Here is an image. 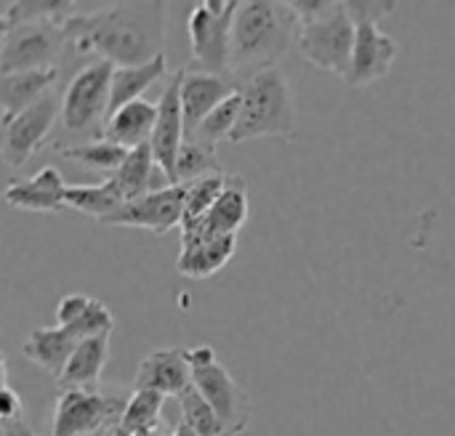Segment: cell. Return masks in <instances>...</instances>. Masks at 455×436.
Instances as JSON below:
<instances>
[{"mask_svg":"<svg viewBox=\"0 0 455 436\" xmlns=\"http://www.w3.org/2000/svg\"><path fill=\"white\" fill-rule=\"evenodd\" d=\"M3 436H37L27 421H13V424H3Z\"/></svg>","mask_w":455,"mask_h":436,"instance_id":"37","label":"cell"},{"mask_svg":"<svg viewBox=\"0 0 455 436\" xmlns=\"http://www.w3.org/2000/svg\"><path fill=\"white\" fill-rule=\"evenodd\" d=\"M240 0H203L192 8L187 32L192 43V67L197 72L229 75L232 67V24ZM232 77V75H229Z\"/></svg>","mask_w":455,"mask_h":436,"instance_id":"5","label":"cell"},{"mask_svg":"<svg viewBox=\"0 0 455 436\" xmlns=\"http://www.w3.org/2000/svg\"><path fill=\"white\" fill-rule=\"evenodd\" d=\"M344 5H347V11H349V16H352L355 24H379L381 19H387L389 13H395V8L400 3H395V0H365V3L347 0Z\"/></svg>","mask_w":455,"mask_h":436,"instance_id":"34","label":"cell"},{"mask_svg":"<svg viewBox=\"0 0 455 436\" xmlns=\"http://www.w3.org/2000/svg\"><path fill=\"white\" fill-rule=\"evenodd\" d=\"M243 112L232 133V144H245L253 139H293L299 131L296 104L288 77L280 67L267 69L245 83H240Z\"/></svg>","mask_w":455,"mask_h":436,"instance_id":"3","label":"cell"},{"mask_svg":"<svg viewBox=\"0 0 455 436\" xmlns=\"http://www.w3.org/2000/svg\"><path fill=\"white\" fill-rule=\"evenodd\" d=\"M59 80V69H40V72H13L0 77V107H3V123L13 120L40 99H45L53 91V83Z\"/></svg>","mask_w":455,"mask_h":436,"instance_id":"21","label":"cell"},{"mask_svg":"<svg viewBox=\"0 0 455 436\" xmlns=\"http://www.w3.org/2000/svg\"><path fill=\"white\" fill-rule=\"evenodd\" d=\"M123 205H125V197L112 178H104L91 186L77 184V186L67 189V208L85 213V216L96 218L99 224H104L109 216H115Z\"/></svg>","mask_w":455,"mask_h":436,"instance_id":"26","label":"cell"},{"mask_svg":"<svg viewBox=\"0 0 455 436\" xmlns=\"http://www.w3.org/2000/svg\"><path fill=\"white\" fill-rule=\"evenodd\" d=\"M240 85L229 75H211L197 69H181V109H184V131L187 139L197 133L203 120L232 93H237Z\"/></svg>","mask_w":455,"mask_h":436,"instance_id":"16","label":"cell"},{"mask_svg":"<svg viewBox=\"0 0 455 436\" xmlns=\"http://www.w3.org/2000/svg\"><path fill=\"white\" fill-rule=\"evenodd\" d=\"M0 418L3 424H13V421H24V402L21 397L13 392L11 381H8V365L3 360V389H0Z\"/></svg>","mask_w":455,"mask_h":436,"instance_id":"35","label":"cell"},{"mask_svg":"<svg viewBox=\"0 0 455 436\" xmlns=\"http://www.w3.org/2000/svg\"><path fill=\"white\" fill-rule=\"evenodd\" d=\"M61 120V96L48 93L13 120L3 123V160L8 168L24 165L51 136L53 125Z\"/></svg>","mask_w":455,"mask_h":436,"instance_id":"10","label":"cell"},{"mask_svg":"<svg viewBox=\"0 0 455 436\" xmlns=\"http://www.w3.org/2000/svg\"><path fill=\"white\" fill-rule=\"evenodd\" d=\"M171 436H197V434H195V432H192V429H189V426H187L184 421H181V424H179V426L173 429V434H171Z\"/></svg>","mask_w":455,"mask_h":436,"instance_id":"38","label":"cell"},{"mask_svg":"<svg viewBox=\"0 0 455 436\" xmlns=\"http://www.w3.org/2000/svg\"><path fill=\"white\" fill-rule=\"evenodd\" d=\"M248 221V181L243 176H227V186L216 205L189 226H181V248L216 237H237Z\"/></svg>","mask_w":455,"mask_h":436,"instance_id":"12","label":"cell"},{"mask_svg":"<svg viewBox=\"0 0 455 436\" xmlns=\"http://www.w3.org/2000/svg\"><path fill=\"white\" fill-rule=\"evenodd\" d=\"M184 186H187V205H184L181 226H189V224H197L216 205V200L221 197V192L227 186V176L224 173H213V176L189 181Z\"/></svg>","mask_w":455,"mask_h":436,"instance_id":"33","label":"cell"},{"mask_svg":"<svg viewBox=\"0 0 455 436\" xmlns=\"http://www.w3.org/2000/svg\"><path fill=\"white\" fill-rule=\"evenodd\" d=\"M131 149L109 141V139H96V141H85V144H64L59 147V155L85 170L93 173H107V178H112L120 165L125 163Z\"/></svg>","mask_w":455,"mask_h":436,"instance_id":"27","label":"cell"},{"mask_svg":"<svg viewBox=\"0 0 455 436\" xmlns=\"http://www.w3.org/2000/svg\"><path fill=\"white\" fill-rule=\"evenodd\" d=\"M192 365V386L197 394L219 413V418L229 426V432L243 434L251 424V402L240 384L229 376V370L219 362V354L208 344H197L189 349Z\"/></svg>","mask_w":455,"mask_h":436,"instance_id":"7","label":"cell"},{"mask_svg":"<svg viewBox=\"0 0 455 436\" xmlns=\"http://www.w3.org/2000/svg\"><path fill=\"white\" fill-rule=\"evenodd\" d=\"M235 253L237 237H216L197 245H187L176 258V272L187 280H211L232 261Z\"/></svg>","mask_w":455,"mask_h":436,"instance_id":"23","label":"cell"},{"mask_svg":"<svg viewBox=\"0 0 455 436\" xmlns=\"http://www.w3.org/2000/svg\"><path fill=\"white\" fill-rule=\"evenodd\" d=\"M192 389V365H189V349L181 346H165L152 354H147L139 362L133 392H157L163 397H181Z\"/></svg>","mask_w":455,"mask_h":436,"instance_id":"15","label":"cell"},{"mask_svg":"<svg viewBox=\"0 0 455 436\" xmlns=\"http://www.w3.org/2000/svg\"><path fill=\"white\" fill-rule=\"evenodd\" d=\"M67 45L112 67H139L163 56L165 3H112L99 11H80L67 24Z\"/></svg>","mask_w":455,"mask_h":436,"instance_id":"1","label":"cell"},{"mask_svg":"<svg viewBox=\"0 0 455 436\" xmlns=\"http://www.w3.org/2000/svg\"><path fill=\"white\" fill-rule=\"evenodd\" d=\"M221 173V165L216 160V149L197 141V139H187L181 144L179 160H176V181L179 184H189L205 176Z\"/></svg>","mask_w":455,"mask_h":436,"instance_id":"32","label":"cell"},{"mask_svg":"<svg viewBox=\"0 0 455 436\" xmlns=\"http://www.w3.org/2000/svg\"><path fill=\"white\" fill-rule=\"evenodd\" d=\"M107 360H109V336L80 341L64 373L56 381L59 392H99V381Z\"/></svg>","mask_w":455,"mask_h":436,"instance_id":"20","label":"cell"},{"mask_svg":"<svg viewBox=\"0 0 455 436\" xmlns=\"http://www.w3.org/2000/svg\"><path fill=\"white\" fill-rule=\"evenodd\" d=\"M56 325L67 328L77 341H88L109 336L115 330V317L99 298L69 293L56 306Z\"/></svg>","mask_w":455,"mask_h":436,"instance_id":"18","label":"cell"},{"mask_svg":"<svg viewBox=\"0 0 455 436\" xmlns=\"http://www.w3.org/2000/svg\"><path fill=\"white\" fill-rule=\"evenodd\" d=\"M299 16L288 3L272 0H240L232 24V67L229 75L240 85L277 61L299 40Z\"/></svg>","mask_w":455,"mask_h":436,"instance_id":"2","label":"cell"},{"mask_svg":"<svg viewBox=\"0 0 455 436\" xmlns=\"http://www.w3.org/2000/svg\"><path fill=\"white\" fill-rule=\"evenodd\" d=\"M155 125H157V101L139 99L109 115L107 139L125 149H136L152 141Z\"/></svg>","mask_w":455,"mask_h":436,"instance_id":"22","label":"cell"},{"mask_svg":"<svg viewBox=\"0 0 455 436\" xmlns=\"http://www.w3.org/2000/svg\"><path fill=\"white\" fill-rule=\"evenodd\" d=\"M240 112H243V93L237 91V93H232L229 99H224V101L203 120V125L197 128V133H195L192 139H197V141H203V144H208V147L216 149L219 141H229V139H232V133H235V128H237V123H240Z\"/></svg>","mask_w":455,"mask_h":436,"instance_id":"30","label":"cell"},{"mask_svg":"<svg viewBox=\"0 0 455 436\" xmlns=\"http://www.w3.org/2000/svg\"><path fill=\"white\" fill-rule=\"evenodd\" d=\"M397 61V40L384 32L379 24H357V40L352 53V67L347 75V85L368 88L384 80Z\"/></svg>","mask_w":455,"mask_h":436,"instance_id":"14","label":"cell"},{"mask_svg":"<svg viewBox=\"0 0 455 436\" xmlns=\"http://www.w3.org/2000/svg\"><path fill=\"white\" fill-rule=\"evenodd\" d=\"M179 408H181V421L197 436H235L229 426L219 418V413L197 394L195 386L179 397Z\"/></svg>","mask_w":455,"mask_h":436,"instance_id":"31","label":"cell"},{"mask_svg":"<svg viewBox=\"0 0 455 436\" xmlns=\"http://www.w3.org/2000/svg\"><path fill=\"white\" fill-rule=\"evenodd\" d=\"M112 72L109 61L93 59L80 67L61 93V131L77 136V144L107 139V120L112 104Z\"/></svg>","mask_w":455,"mask_h":436,"instance_id":"4","label":"cell"},{"mask_svg":"<svg viewBox=\"0 0 455 436\" xmlns=\"http://www.w3.org/2000/svg\"><path fill=\"white\" fill-rule=\"evenodd\" d=\"M77 346H80V341L67 328H59V325L56 328H35L27 336L21 354L35 368H40L43 373H48L59 381V376L64 373V368Z\"/></svg>","mask_w":455,"mask_h":436,"instance_id":"19","label":"cell"},{"mask_svg":"<svg viewBox=\"0 0 455 436\" xmlns=\"http://www.w3.org/2000/svg\"><path fill=\"white\" fill-rule=\"evenodd\" d=\"M67 184L53 165L40 168L29 178H11L5 202L27 213H61L67 208Z\"/></svg>","mask_w":455,"mask_h":436,"instance_id":"17","label":"cell"},{"mask_svg":"<svg viewBox=\"0 0 455 436\" xmlns=\"http://www.w3.org/2000/svg\"><path fill=\"white\" fill-rule=\"evenodd\" d=\"M355 40H357V24L352 21L347 5L336 3L331 13L312 21H301L296 48L312 67L347 80L352 67Z\"/></svg>","mask_w":455,"mask_h":436,"instance_id":"6","label":"cell"},{"mask_svg":"<svg viewBox=\"0 0 455 436\" xmlns=\"http://www.w3.org/2000/svg\"><path fill=\"white\" fill-rule=\"evenodd\" d=\"M128 394L123 392H59L53 408L51 436H91L101 432H117Z\"/></svg>","mask_w":455,"mask_h":436,"instance_id":"9","label":"cell"},{"mask_svg":"<svg viewBox=\"0 0 455 436\" xmlns=\"http://www.w3.org/2000/svg\"><path fill=\"white\" fill-rule=\"evenodd\" d=\"M184 141H187V131H184V109H181V69H176L157 101V125L149 141L155 163L160 173L168 178V184H179L176 160Z\"/></svg>","mask_w":455,"mask_h":436,"instance_id":"13","label":"cell"},{"mask_svg":"<svg viewBox=\"0 0 455 436\" xmlns=\"http://www.w3.org/2000/svg\"><path fill=\"white\" fill-rule=\"evenodd\" d=\"M0 32V75L56 69L59 59H64V51L69 48L67 29L56 21H29Z\"/></svg>","mask_w":455,"mask_h":436,"instance_id":"8","label":"cell"},{"mask_svg":"<svg viewBox=\"0 0 455 436\" xmlns=\"http://www.w3.org/2000/svg\"><path fill=\"white\" fill-rule=\"evenodd\" d=\"M165 405V397L157 392H131V400L125 405L123 421L117 432L123 436H149L157 432L160 410Z\"/></svg>","mask_w":455,"mask_h":436,"instance_id":"29","label":"cell"},{"mask_svg":"<svg viewBox=\"0 0 455 436\" xmlns=\"http://www.w3.org/2000/svg\"><path fill=\"white\" fill-rule=\"evenodd\" d=\"M163 77H168V59L165 53L139 64V67H115L112 72V104H109V115L117 112L120 107L144 99V91H149L152 85H157Z\"/></svg>","mask_w":455,"mask_h":436,"instance_id":"24","label":"cell"},{"mask_svg":"<svg viewBox=\"0 0 455 436\" xmlns=\"http://www.w3.org/2000/svg\"><path fill=\"white\" fill-rule=\"evenodd\" d=\"M155 173H160L157 163H155V155H152V147L144 144V147H136L128 152L125 163L120 165V170L112 176V181L117 184V189L123 192L125 202L131 200H139L149 192H157L155 186ZM165 189V186H163Z\"/></svg>","mask_w":455,"mask_h":436,"instance_id":"25","label":"cell"},{"mask_svg":"<svg viewBox=\"0 0 455 436\" xmlns=\"http://www.w3.org/2000/svg\"><path fill=\"white\" fill-rule=\"evenodd\" d=\"M339 0H288V5L293 8V13L299 16V21H312L320 19L325 13H331L336 8Z\"/></svg>","mask_w":455,"mask_h":436,"instance_id":"36","label":"cell"},{"mask_svg":"<svg viewBox=\"0 0 455 436\" xmlns=\"http://www.w3.org/2000/svg\"><path fill=\"white\" fill-rule=\"evenodd\" d=\"M184 205H187V186L171 184L165 189L125 202L115 216L104 221V226H128V229H147L152 234H168L173 226L181 229Z\"/></svg>","mask_w":455,"mask_h":436,"instance_id":"11","label":"cell"},{"mask_svg":"<svg viewBox=\"0 0 455 436\" xmlns=\"http://www.w3.org/2000/svg\"><path fill=\"white\" fill-rule=\"evenodd\" d=\"M80 3L75 0H19V3H3L0 13V29L29 24V21H56L67 24L72 16L80 13Z\"/></svg>","mask_w":455,"mask_h":436,"instance_id":"28","label":"cell"}]
</instances>
